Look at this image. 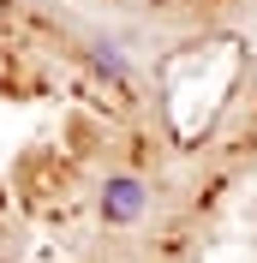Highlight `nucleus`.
Segmentation results:
<instances>
[{
  "mask_svg": "<svg viewBox=\"0 0 257 263\" xmlns=\"http://www.w3.org/2000/svg\"><path fill=\"white\" fill-rule=\"evenodd\" d=\"M96 210H102L108 228H132V221H144V210H150V185L138 180V174H108Z\"/></svg>",
  "mask_w": 257,
  "mask_h": 263,
  "instance_id": "f257e3e1",
  "label": "nucleus"
},
{
  "mask_svg": "<svg viewBox=\"0 0 257 263\" xmlns=\"http://www.w3.org/2000/svg\"><path fill=\"white\" fill-rule=\"evenodd\" d=\"M84 54H90V66H96L102 78H114V84H126V78H132V66H126V54L114 48L108 36H96V42H90V48H84Z\"/></svg>",
  "mask_w": 257,
  "mask_h": 263,
  "instance_id": "f03ea898",
  "label": "nucleus"
},
{
  "mask_svg": "<svg viewBox=\"0 0 257 263\" xmlns=\"http://www.w3.org/2000/svg\"><path fill=\"white\" fill-rule=\"evenodd\" d=\"M0 18H12V0H0Z\"/></svg>",
  "mask_w": 257,
  "mask_h": 263,
  "instance_id": "7ed1b4c3",
  "label": "nucleus"
}]
</instances>
